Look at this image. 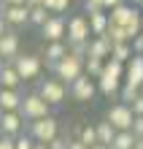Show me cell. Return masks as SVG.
Listing matches in <instances>:
<instances>
[{
  "instance_id": "cell-1",
  "label": "cell",
  "mask_w": 143,
  "mask_h": 149,
  "mask_svg": "<svg viewBox=\"0 0 143 149\" xmlns=\"http://www.w3.org/2000/svg\"><path fill=\"white\" fill-rule=\"evenodd\" d=\"M124 73H127V65L119 63V60H105L103 73L97 76V92L111 98V95H119L122 84H124Z\"/></svg>"
},
{
  "instance_id": "cell-2",
  "label": "cell",
  "mask_w": 143,
  "mask_h": 149,
  "mask_svg": "<svg viewBox=\"0 0 143 149\" xmlns=\"http://www.w3.org/2000/svg\"><path fill=\"white\" fill-rule=\"evenodd\" d=\"M108 19H111V24L124 27V33L130 36V43L140 33V8L135 3H130V0H127V3H122V6H116V8H111V11H108Z\"/></svg>"
},
{
  "instance_id": "cell-3",
  "label": "cell",
  "mask_w": 143,
  "mask_h": 149,
  "mask_svg": "<svg viewBox=\"0 0 143 149\" xmlns=\"http://www.w3.org/2000/svg\"><path fill=\"white\" fill-rule=\"evenodd\" d=\"M51 73H54L57 79H62V81L70 87L78 76L84 73V57H78V54H73V52H68L59 63L51 65Z\"/></svg>"
},
{
  "instance_id": "cell-4",
  "label": "cell",
  "mask_w": 143,
  "mask_h": 149,
  "mask_svg": "<svg viewBox=\"0 0 143 149\" xmlns=\"http://www.w3.org/2000/svg\"><path fill=\"white\" fill-rule=\"evenodd\" d=\"M38 92H41V98L46 100V103H51L54 109H57V106H62V103H65V98L70 95L68 84L62 81V79H57L54 73H51V76H46V79H41Z\"/></svg>"
},
{
  "instance_id": "cell-5",
  "label": "cell",
  "mask_w": 143,
  "mask_h": 149,
  "mask_svg": "<svg viewBox=\"0 0 143 149\" xmlns=\"http://www.w3.org/2000/svg\"><path fill=\"white\" fill-rule=\"evenodd\" d=\"M27 133L38 144H49V141H54V138L59 136V122H57L54 114L41 117V119H32V122H27Z\"/></svg>"
},
{
  "instance_id": "cell-6",
  "label": "cell",
  "mask_w": 143,
  "mask_h": 149,
  "mask_svg": "<svg viewBox=\"0 0 143 149\" xmlns=\"http://www.w3.org/2000/svg\"><path fill=\"white\" fill-rule=\"evenodd\" d=\"M51 109H54V106H51V103H46V100L41 98V92L35 90V92H27V95H24L19 114H22L27 122H32V119H41V117H49Z\"/></svg>"
},
{
  "instance_id": "cell-7",
  "label": "cell",
  "mask_w": 143,
  "mask_h": 149,
  "mask_svg": "<svg viewBox=\"0 0 143 149\" xmlns=\"http://www.w3.org/2000/svg\"><path fill=\"white\" fill-rule=\"evenodd\" d=\"M8 65H14L24 81H30V79H38L41 76V71H43V57L41 54H32V52H27V54L22 52V54L16 57L14 63H8Z\"/></svg>"
},
{
  "instance_id": "cell-8",
  "label": "cell",
  "mask_w": 143,
  "mask_h": 149,
  "mask_svg": "<svg viewBox=\"0 0 143 149\" xmlns=\"http://www.w3.org/2000/svg\"><path fill=\"white\" fill-rule=\"evenodd\" d=\"M105 119H108L116 130H132V122H135V111H132L130 103L119 100V103H113V106L105 111Z\"/></svg>"
},
{
  "instance_id": "cell-9",
  "label": "cell",
  "mask_w": 143,
  "mask_h": 149,
  "mask_svg": "<svg viewBox=\"0 0 143 149\" xmlns=\"http://www.w3.org/2000/svg\"><path fill=\"white\" fill-rule=\"evenodd\" d=\"M68 90H70V98H73V100L89 103V100H95V95H97V79H92L89 73H81Z\"/></svg>"
},
{
  "instance_id": "cell-10",
  "label": "cell",
  "mask_w": 143,
  "mask_h": 149,
  "mask_svg": "<svg viewBox=\"0 0 143 149\" xmlns=\"http://www.w3.org/2000/svg\"><path fill=\"white\" fill-rule=\"evenodd\" d=\"M92 38V27H89V16L86 14H73L68 19V43H78V41H89Z\"/></svg>"
},
{
  "instance_id": "cell-11",
  "label": "cell",
  "mask_w": 143,
  "mask_h": 149,
  "mask_svg": "<svg viewBox=\"0 0 143 149\" xmlns=\"http://www.w3.org/2000/svg\"><path fill=\"white\" fill-rule=\"evenodd\" d=\"M41 36H43V43H49V41H65L68 38V19L62 14H51L49 22L41 27Z\"/></svg>"
},
{
  "instance_id": "cell-12",
  "label": "cell",
  "mask_w": 143,
  "mask_h": 149,
  "mask_svg": "<svg viewBox=\"0 0 143 149\" xmlns=\"http://www.w3.org/2000/svg\"><path fill=\"white\" fill-rule=\"evenodd\" d=\"M0 16L6 19V24L11 30L22 27V24H30V6H0Z\"/></svg>"
},
{
  "instance_id": "cell-13",
  "label": "cell",
  "mask_w": 143,
  "mask_h": 149,
  "mask_svg": "<svg viewBox=\"0 0 143 149\" xmlns=\"http://www.w3.org/2000/svg\"><path fill=\"white\" fill-rule=\"evenodd\" d=\"M19 54H22V41L16 36V30H8L6 36H0V57L6 63H14Z\"/></svg>"
},
{
  "instance_id": "cell-14",
  "label": "cell",
  "mask_w": 143,
  "mask_h": 149,
  "mask_svg": "<svg viewBox=\"0 0 143 149\" xmlns=\"http://www.w3.org/2000/svg\"><path fill=\"white\" fill-rule=\"evenodd\" d=\"M24 119L19 111H6L3 114V119H0V133H6V136H19L24 133Z\"/></svg>"
},
{
  "instance_id": "cell-15",
  "label": "cell",
  "mask_w": 143,
  "mask_h": 149,
  "mask_svg": "<svg viewBox=\"0 0 143 149\" xmlns=\"http://www.w3.org/2000/svg\"><path fill=\"white\" fill-rule=\"evenodd\" d=\"M70 52V46H68V41H49V43H43V52H41V57L49 63V68L54 65V63H59L62 57H65Z\"/></svg>"
},
{
  "instance_id": "cell-16",
  "label": "cell",
  "mask_w": 143,
  "mask_h": 149,
  "mask_svg": "<svg viewBox=\"0 0 143 149\" xmlns=\"http://www.w3.org/2000/svg\"><path fill=\"white\" fill-rule=\"evenodd\" d=\"M124 81L143 87V54H132V60L127 63V73H124Z\"/></svg>"
},
{
  "instance_id": "cell-17",
  "label": "cell",
  "mask_w": 143,
  "mask_h": 149,
  "mask_svg": "<svg viewBox=\"0 0 143 149\" xmlns=\"http://www.w3.org/2000/svg\"><path fill=\"white\" fill-rule=\"evenodd\" d=\"M22 100H24V95L19 90H3L0 87V106H3V111H19Z\"/></svg>"
},
{
  "instance_id": "cell-18",
  "label": "cell",
  "mask_w": 143,
  "mask_h": 149,
  "mask_svg": "<svg viewBox=\"0 0 143 149\" xmlns=\"http://www.w3.org/2000/svg\"><path fill=\"white\" fill-rule=\"evenodd\" d=\"M22 81H24V79L19 76V71H16L14 65L6 63V68L0 71V87H3V90H19Z\"/></svg>"
},
{
  "instance_id": "cell-19",
  "label": "cell",
  "mask_w": 143,
  "mask_h": 149,
  "mask_svg": "<svg viewBox=\"0 0 143 149\" xmlns=\"http://www.w3.org/2000/svg\"><path fill=\"white\" fill-rule=\"evenodd\" d=\"M86 57H100V60H111V43L103 36H92L89 38V54Z\"/></svg>"
},
{
  "instance_id": "cell-20",
  "label": "cell",
  "mask_w": 143,
  "mask_h": 149,
  "mask_svg": "<svg viewBox=\"0 0 143 149\" xmlns=\"http://www.w3.org/2000/svg\"><path fill=\"white\" fill-rule=\"evenodd\" d=\"M89 16V27H92V36H103L105 30H108V11H100V14H86Z\"/></svg>"
},
{
  "instance_id": "cell-21",
  "label": "cell",
  "mask_w": 143,
  "mask_h": 149,
  "mask_svg": "<svg viewBox=\"0 0 143 149\" xmlns=\"http://www.w3.org/2000/svg\"><path fill=\"white\" fill-rule=\"evenodd\" d=\"M132 54H135V52H132V43H130V41L113 43V46H111V60H119V63H124V65L132 60Z\"/></svg>"
},
{
  "instance_id": "cell-22",
  "label": "cell",
  "mask_w": 143,
  "mask_h": 149,
  "mask_svg": "<svg viewBox=\"0 0 143 149\" xmlns=\"http://www.w3.org/2000/svg\"><path fill=\"white\" fill-rule=\"evenodd\" d=\"M49 16H51V11H49V8L46 6H30V24H32V27H43V24H46L49 22Z\"/></svg>"
},
{
  "instance_id": "cell-23",
  "label": "cell",
  "mask_w": 143,
  "mask_h": 149,
  "mask_svg": "<svg viewBox=\"0 0 143 149\" xmlns=\"http://www.w3.org/2000/svg\"><path fill=\"white\" fill-rule=\"evenodd\" d=\"M95 127H97V141H100V144H108V146H111V141L116 138V133H119V130H116V127L111 125L108 119H103V122H97Z\"/></svg>"
},
{
  "instance_id": "cell-24",
  "label": "cell",
  "mask_w": 143,
  "mask_h": 149,
  "mask_svg": "<svg viewBox=\"0 0 143 149\" xmlns=\"http://www.w3.org/2000/svg\"><path fill=\"white\" fill-rule=\"evenodd\" d=\"M135 133H132V130H119V133H116V138L111 141V149H132L135 146Z\"/></svg>"
},
{
  "instance_id": "cell-25",
  "label": "cell",
  "mask_w": 143,
  "mask_h": 149,
  "mask_svg": "<svg viewBox=\"0 0 143 149\" xmlns=\"http://www.w3.org/2000/svg\"><path fill=\"white\" fill-rule=\"evenodd\" d=\"M103 68H105V60H100V57H86V60H84V73H89L92 79L100 76Z\"/></svg>"
},
{
  "instance_id": "cell-26",
  "label": "cell",
  "mask_w": 143,
  "mask_h": 149,
  "mask_svg": "<svg viewBox=\"0 0 143 149\" xmlns=\"http://www.w3.org/2000/svg\"><path fill=\"white\" fill-rule=\"evenodd\" d=\"M78 138H81L86 146L100 144V141H97V127H95V125H81V127H78Z\"/></svg>"
},
{
  "instance_id": "cell-27",
  "label": "cell",
  "mask_w": 143,
  "mask_h": 149,
  "mask_svg": "<svg viewBox=\"0 0 143 149\" xmlns=\"http://www.w3.org/2000/svg\"><path fill=\"white\" fill-rule=\"evenodd\" d=\"M119 95H122V100H124V103H132V100H135L138 95H140V87H135V84H127V81H124V84H122V90H119Z\"/></svg>"
},
{
  "instance_id": "cell-28",
  "label": "cell",
  "mask_w": 143,
  "mask_h": 149,
  "mask_svg": "<svg viewBox=\"0 0 143 149\" xmlns=\"http://www.w3.org/2000/svg\"><path fill=\"white\" fill-rule=\"evenodd\" d=\"M70 3H73V0H43V6H46L51 14H65L70 8Z\"/></svg>"
},
{
  "instance_id": "cell-29",
  "label": "cell",
  "mask_w": 143,
  "mask_h": 149,
  "mask_svg": "<svg viewBox=\"0 0 143 149\" xmlns=\"http://www.w3.org/2000/svg\"><path fill=\"white\" fill-rule=\"evenodd\" d=\"M100 11H108L103 0H84V14H100Z\"/></svg>"
},
{
  "instance_id": "cell-30",
  "label": "cell",
  "mask_w": 143,
  "mask_h": 149,
  "mask_svg": "<svg viewBox=\"0 0 143 149\" xmlns=\"http://www.w3.org/2000/svg\"><path fill=\"white\" fill-rule=\"evenodd\" d=\"M16 149H35V138L30 133H19L16 136Z\"/></svg>"
},
{
  "instance_id": "cell-31",
  "label": "cell",
  "mask_w": 143,
  "mask_h": 149,
  "mask_svg": "<svg viewBox=\"0 0 143 149\" xmlns=\"http://www.w3.org/2000/svg\"><path fill=\"white\" fill-rule=\"evenodd\" d=\"M70 46V52L73 54H78V57H84L86 60V54H89V41H78V43H68Z\"/></svg>"
},
{
  "instance_id": "cell-32",
  "label": "cell",
  "mask_w": 143,
  "mask_h": 149,
  "mask_svg": "<svg viewBox=\"0 0 143 149\" xmlns=\"http://www.w3.org/2000/svg\"><path fill=\"white\" fill-rule=\"evenodd\" d=\"M0 149H16V136L0 133Z\"/></svg>"
},
{
  "instance_id": "cell-33",
  "label": "cell",
  "mask_w": 143,
  "mask_h": 149,
  "mask_svg": "<svg viewBox=\"0 0 143 149\" xmlns=\"http://www.w3.org/2000/svg\"><path fill=\"white\" fill-rule=\"evenodd\" d=\"M68 144H70L68 136H57L54 141H49V149H68Z\"/></svg>"
},
{
  "instance_id": "cell-34",
  "label": "cell",
  "mask_w": 143,
  "mask_h": 149,
  "mask_svg": "<svg viewBox=\"0 0 143 149\" xmlns=\"http://www.w3.org/2000/svg\"><path fill=\"white\" fill-rule=\"evenodd\" d=\"M130 106H132V111H135V117H143V92H140L138 98L130 103Z\"/></svg>"
},
{
  "instance_id": "cell-35",
  "label": "cell",
  "mask_w": 143,
  "mask_h": 149,
  "mask_svg": "<svg viewBox=\"0 0 143 149\" xmlns=\"http://www.w3.org/2000/svg\"><path fill=\"white\" fill-rule=\"evenodd\" d=\"M132 52H135V54H143V33H138V36L132 38Z\"/></svg>"
},
{
  "instance_id": "cell-36",
  "label": "cell",
  "mask_w": 143,
  "mask_h": 149,
  "mask_svg": "<svg viewBox=\"0 0 143 149\" xmlns=\"http://www.w3.org/2000/svg\"><path fill=\"white\" fill-rule=\"evenodd\" d=\"M132 133H135V138H143V117H135V122H132Z\"/></svg>"
},
{
  "instance_id": "cell-37",
  "label": "cell",
  "mask_w": 143,
  "mask_h": 149,
  "mask_svg": "<svg viewBox=\"0 0 143 149\" xmlns=\"http://www.w3.org/2000/svg\"><path fill=\"white\" fill-rule=\"evenodd\" d=\"M68 149H89V146L81 141V138H76V136H73V138H70V144H68Z\"/></svg>"
},
{
  "instance_id": "cell-38",
  "label": "cell",
  "mask_w": 143,
  "mask_h": 149,
  "mask_svg": "<svg viewBox=\"0 0 143 149\" xmlns=\"http://www.w3.org/2000/svg\"><path fill=\"white\" fill-rule=\"evenodd\" d=\"M103 3H105V8H108V11H111V8L122 6V3H127V0H103Z\"/></svg>"
},
{
  "instance_id": "cell-39",
  "label": "cell",
  "mask_w": 143,
  "mask_h": 149,
  "mask_svg": "<svg viewBox=\"0 0 143 149\" xmlns=\"http://www.w3.org/2000/svg\"><path fill=\"white\" fill-rule=\"evenodd\" d=\"M6 6H27V0H3Z\"/></svg>"
},
{
  "instance_id": "cell-40",
  "label": "cell",
  "mask_w": 143,
  "mask_h": 149,
  "mask_svg": "<svg viewBox=\"0 0 143 149\" xmlns=\"http://www.w3.org/2000/svg\"><path fill=\"white\" fill-rule=\"evenodd\" d=\"M8 30H11V27H8V24H6V19H3V16H0V36H6Z\"/></svg>"
},
{
  "instance_id": "cell-41",
  "label": "cell",
  "mask_w": 143,
  "mask_h": 149,
  "mask_svg": "<svg viewBox=\"0 0 143 149\" xmlns=\"http://www.w3.org/2000/svg\"><path fill=\"white\" fill-rule=\"evenodd\" d=\"M89 149H111L108 144H95V146H89Z\"/></svg>"
},
{
  "instance_id": "cell-42",
  "label": "cell",
  "mask_w": 143,
  "mask_h": 149,
  "mask_svg": "<svg viewBox=\"0 0 143 149\" xmlns=\"http://www.w3.org/2000/svg\"><path fill=\"white\" fill-rule=\"evenodd\" d=\"M43 0H27V6H41Z\"/></svg>"
},
{
  "instance_id": "cell-43",
  "label": "cell",
  "mask_w": 143,
  "mask_h": 149,
  "mask_svg": "<svg viewBox=\"0 0 143 149\" xmlns=\"http://www.w3.org/2000/svg\"><path fill=\"white\" fill-rule=\"evenodd\" d=\"M35 149H49V144H38L35 141Z\"/></svg>"
},
{
  "instance_id": "cell-44",
  "label": "cell",
  "mask_w": 143,
  "mask_h": 149,
  "mask_svg": "<svg viewBox=\"0 0 143 149\" xmlns=\"http://www.w3.org/2000/svg\"><path fill=\"white\" fill-rule=\"evenodd\" d=\"M140 33H143V8H140Z\"/></svg>"
},
{
  "instance_id": "cell-45",
  "label": "cell",
  "mask_w": 143,
  "mask_h": 149,
  "mask_svg": "<svg viewBox=\"0 0 143 149\" xmlns=\"http://www.w3.org/2000/svg\"><path fill=\"white\" fill-rule=\"evenodd\" d=\"M3 68H6V60H3V57H0V71H3Z\"/></svg>"
},
{
  "instance_id": "cell-46",
  "label": "cell",
  "mask_w": 143,
  "mask_h": 149,
  "mask_svg": "<svg viewBox=\"0 0 143 149\" xmlns=\"http://www.w3.org/2000/svg\"><path fill=\"white\" fill-rule=\"evenodd\" d=\"M130 3H135V6H143V0H130Z\"/></svg>"
},
{
  "instance_id": "cell-47",
  "label": "cell",
  "mask_w": 143,
  "mask_h": 149,
  "mask_svg": "<svg viewBox=\"0 0 143 149\" xmlns=\"http://www.w3.org/2000/svg\"><path fill=\"white\" fill-rule=\"evenodd\" d=\"M3 114H6V111H3V106H0V119H3Z\"/></svg>"
},
{
  "instance_id": "cell-48",
  "label": "cell",
  "mask_w": 143,
  "mask_h": 149,
  "mask_svg": "<svg viewBox=\"0 0 143 149\" xmlns=\"http://www.w3.org/2000/svg\"><path fill=\"white\" fill-rule=\"evenodd\" d=\"M140 92H143V87H140Z\"/></svg>"
},
{
  "instance_id": "cell-49",
  "label": "cell",
  "mask_w": 143,
  "mask_h": 149,
  "mask_svg": "<svg viewBox=\"0 0 143 149\" xmlns=\"http://www.w3.org/2000/svg\"><path fill=\"white\" fill-rule=\"evenodd\" d=\"M0 3H3V0H0Z\"/></svg>"
},
{
  "instance_id": "cell-50",
  "label": "cell",
  "mask_w": 143,
  "mask_h": 149,
  "mask_svg": "<svg viewBox=\"0 0 143 149\" xmlns=\"http://www.w3.org/2000/svg\"><path fill=\"white\" fill-rule=\"evenodd\" d=\"M0 6H3V3H0Z\"/></svg>"
}]
</instances>
